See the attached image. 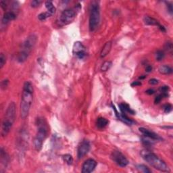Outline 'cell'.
I'll use <instances>...</instances> for the list:
<instances>
[{
  "mask_svg": "<svg viewBox=\"0 0 173 173\" xmlns=\"http://www.w3.org/2000/svg\"><path fill=\"white\" fill-rule=\"evenodd\" d=\"M76 16V12L74 9H67L62 12L60 21L64 24L70 23L74 21Z\"/></svg>",
  "mask_w": 173,
  "mask_h": 173,
  "instance_id": "52a82bcc",
  "label": "cell"
},
{
  "mask_svg": "<svg viewBox=\"0 0 173 173\" xmlns=\"http://www.w3.org/2000/svg\"><path fill=\"white\" fill-rule=\"evenodd\" d=\"M139 131H140L141 133H142L143 135L146 138L152 139V140H154V141H162V137H160L158 135L155 133L154 132L150 131V130L145 129V128H143V127L139 128Z\"/></svg>",
  "mask_w": 173,
  "mask_h": 173,
  "instance_id": "7c38bea8",
  "label": "cell"
},
{
  "mask_svg": "<svg viewBox=\"0 0 173 173\" xmlns=\"http://www.w3.org/2000/svg\"><path fill=\"white\" fill-rule=\"evenodd\" d=\"M0 156H1V165H4V166H7L8 162V156L7 153L4 151L3 148L1 149L0 152Z\"/></svg>",
  "mask_w": 173,
  "mask_h": 173,
  "instance_id": "d6986e66",
  "label": "cell"
},
{
  "mask_svg": "<svg viewBox=\"0 0 173 173\" xmlns=\"http://www.w3.org/2000/svg\"><path fill=\"white\" fill-rule=\"evenodd\" d=\"M164 110L165 113H169L172 110V105L169 104H166L164 106Z\"/></svg>",
  "mask_w": 173,
  "mask_h": 173,
  "instance_id": "4dcf8cb0",
  "label": "cell"
},
{
  "mask_svg": "<svg viewBox=\"0 0 173 173\" xmlns=\"http://www.w3.org/2000/svg\"><path fill=\"white\" fill-rule=\"evenodd\" d=\"M73 53L79 59H83L86 56V48L82 43L76 41L73 46Z\"/></svg>",
  "mask_w": 173,
  "mask_h": 173,
  "instance_id": "9c48e42d",
  "label": "cell"
},
{
  "mask_svg": "<svg viewBox=\"0 0 173 173\" xmlns=\"http://www.w3.org/2000/svg\"><path fill=\"white\" fill-rule=\"evenodd\" d=\"M45 5H46V7L47 8V10H48V12L49 13V14H50L51 16L55 14L56 9L55 8V6H53L52 2L50 1H48L46 2Z\"/></svg>",
  "mask_w": 173,
  "mask_h": 173,
  "instance_id": "44dd1931",
  "label": "cell"
},
{
  "mask_svg": "<svg viewBox=\"0 0 173 173\" xmlns=\"http://www.w3.org/2000/svg\"><path fill=\"white\" fill-rule=\"evenodd\" d=\"M119 108L121 111V113L126 114V113H130L131 114H135L134 110L130 108V106L128 104H125V103H122V104H119Z\"/></svg>",
  "mask_w": 173,
  "mask_h": 173,
  "instance_id": "2e32d148",
  "label": "cell"
},
{
  "mask_svg": "<svg viewBox=\"0 0 173 173\" xmlns=\"http://www.w3.org/2000/svg\"><path fill=\"white\" fill-rule=\"evenodd\" d=\"M8 83L9 81L8 79H5V80H3L1 83V89H3V90H5V89H7V87L8 86Z\"/></svg>",
  "mask_w": 173,
  "mask_h": 173,
  "instance_id": "f1b7e54d",
  "label": "cell"
},
{
  "mask_svg": "<svg viewBox=\"0 0 173 173\" xmlns=\"http://www.w3.org/2000/svg\"><path fill=\"white\" fill-rule=\"evenodd\" d=\"M111 159L120 167H125L129 164V160L119 151H114L111 154Z\"/></svg>",
  "mask_w": 173,
  "mask_h": 173,
  "instance_id": "ba28073f",
  "label": "cell"
},
{
  "mask_svg": "<svg viewBox=\"0 0 173 173\" xmlns=\"http://www.w3.org/2000/svg\"><path fill=\"white\" fill-rule=\"evenodd\" d=\"M6 56H4L3 53H1V54H0V68L1 69L2 68H3L4 66L6 64Z\"/></svg>",
  "mask_w": 173,
  "mask_h": 173,
  "instance_id": "4316f807",
  "label": "cell"
},
{
  "mask_svg": "<svg viewBox=\"0 0 173 173\" xmlns=\"http://www.w3.org/2000/svg\"><path fill=\"white\" fill-rule=\"evenodd\" d=\"M38 125H39V128H38L34 141H33V143H34L35 150L39 152L41 150L43 143L48 135V130H47L46 125H44L43 121H40Z\"/></svg>",
  "mask_w": 173,
  "mask_h": 173,
  "instance_id": "8992f818",
  "label": "cell"
},
{
  "mask_svg": "<svg viewBox=\"0 0 173 173\" xmlns=\"http://www.w3.org/2000/svg\"><path fill=\"white\" fill-rule=\"evenodd\" d=\"M108 120H107L106 118L100 117L98 118L97 122H96V125H97V127L99 129H104L106 126L108 125Z\"/></svg>",
  "mask_w": 173,
  "mask_h": 173,
  "instance_id": "ffe728a7",
  "label": "cell"
},
{
  "mask_svg": "<svg viewBox=\"0 0 173 173\" xmlns=\"http://www.w3.org/2000/svg\"><path fill=\"white\" fill-rule=\"evenodd\" d=\"M167 7H168V12H169L170 14H172V4H168Z\"/></svg>",
  "mask_w": 173,
  "mask_h": 173,
  "instance_id": "d590c367",
  "label": "cell"
},
{
  "mask_svg": "<svg viewBox=\"0 0 173 173\" xmlns=\"http://www.w3.org/2000/svg\"><path fill=\"white\" fill-rule=\"evenodd\" d=\"M165 49L168 51V53H172V50H173V47H172V43L171 42H167L165 44Z\"/></svg>",
  "mask_w": 173,
  "mask_h": 173,
  "instance_id": "83f0119b",
  "label": "cell"
},
{
  "mask_svg": "<svg viewBox=\"0 0 173 173\" xmlns=\"http://www.w3.org/2000/svg\"><path fill=\"white\" fill-rule=\"evenodd\" d=\"M41 1H39V0H34V1H32L31 3V7L33 8H37L41 5Z\"/></svg>",
  "mask_w": 173,
  "mask_h": 173,
  "instance_id": "f546056e",
  "label": "cell"
},
{
  "mask_svg": "<svg viewBox=\"0 0 173 173\" xmlns=\"http://www.w3.org/2000/svg\"><path fill=\"white\" fill-rule=\"evenodd\" d=\"M137 169L139 170L140 172H144V173H150L152 172L151 170L149 169V168L147 167L144 164H139L137 166Z\"/></svg>",
  "mask_w": 173,
  "mask_h": 173,
  "instance_id": "cb8c5ba5",
  "label": "cell"
},
{
  "mask_svg": "<svg viewBox=\"0 0 173 173\" xmlns=\"http://www.w3.org/2000/svg\"><path fill=\"white\" fill-rule=\"evenodd\" d=\"M100 22V8L98 2H91L89 14V29L91 32L98 28Z\"/></svg>",
  "mask_w": 173,
  "mask_h": 173,
  "instance_id": "5b68a950",
  "label": "cell"
},
{
  "mask_svg": "<svg viewBox=\"0 0 173 173\" xmlns=\"http://www.w3.org/2000/svg\"><path fill=\"white\" fill-rule=\"evenodd\" d=\"M146 72H147V73H150V72H151L152 70V67L151 66H147V67H146Z\"/></svg>",
  "mask_w": 173,
  "mask_h": 173,
  "instance_id": "74e56055",
  "label": "cell"
},
{
  "mask_svg": "<svg viewBox=\"0 0 173 173\" xmlns=\"http://www.w3.org/2000/svg\"><path fill=\"white\" fill-rule=\"evenodd\" d=\"M112 108H113V110L114 111H115V113H116V116H117V118L119 119V120H122L123 122H125V124H127L128 125H131L132 123H133V121H132L131 119H130L128 116L126 115V114H124L122 113H118V111L116 110V108L114 106V105H112Z\"/></svg>",
  "mask_w": 173,
  "mask_h": 173,
  "instance_id": "5bb4252c",
  "label": "cell"
},
{
  "mask_svg": "<svg viewBox=\"0 0 173 173\" xmlns=\"http://www.w3.org/2000/svg\"><path fill=\"white\" fill-rule=\"evenodd\" d=\"M112 63L110 61H105L103 63L102 66H101V70L102 72H105L108 70L112 66Z\"/></svg>",
  "mask_w": 173,
  "mask_h": 173,
  "instance_id": "7402d4cb",
  "label": "cell"
},
{
  "mask_svg": "<svg viewBox=\"0 0 173 173\" xmlns=\"http://www.w3.org/2000/svg\"><path fill=\"white\" fill-rule=\"evenodd\" d=\"M16 18V14L15 12H12V11L7 12L4 14L3 18H2L1 23L4 25H7L9 22L12 21H14Z\"/></svg>",
  "mask_w": 173,
  "mask_h": 173,
  "instance_id": "4fadbf2b",
  "label": "cell"
},
{
  "mask_svg": "<svg viewBox=\"0 0 173 173\" xmlns=\"http://www.w3.org/2000/svg\"><path fill=\"white\" fill-rule=\"evenodd\" d=\"M158 80L156 79V78H152V79H150L149 80V83L150 85H157L158 84Z\"/></svg>",
  "mask_w": 173,
  "mask_h": 173,
  "instance_id": "d6a6232c",
  "label": "cell"
},
{
  "mask_svg": "<svg viewBox=\"0 0 173 173\" xmlns=\"http://www.w3.org/2000/svg\"><path fill=\"white\" fill-rule=\"evenodd\" d=\"M146 93L148 94V95H152V94H154L155 93V91L154 89H147V91H145Z\"/></svg>",
  "mask_w": 173,
  "mask_h": 173,
  "instance_id": "e575fe53",
  "label": "cell"
},
{
  "mask_svg": "<svg viewBox=\"0 0 173 173\" xmlns=\"http://www.w3.org/2000/svg\"><path fill=\"white\" fill-rule=\"evenodd\" d=\"M0 4H1V8L3 9L4 10H6V8H7V4H6V2L4 1H1L0 2Z\"/></svg>",
  "mask_w": 173,
  "mask_h": 173,
  "instance_id": "836d02e7",
  "label": "cell"
},
{
  "mask_svg": "<svg viewBox=\"0 0 173 173\" xmlns=\"http://www.w3.org/2000/svg\"><path fill=\"white\" fill-rule=\"evenodd\" d=\"M141 154L143 158L152 167L161 172H170V168H168L165 162L159 158L157 155L154 154V153L148 152L147 150H143V151H141Z\"/></svg>",
  "mask_w": 173,
  "mask_h": 173,
  "instance_id": "3957f363",
  "label": "cell"
},
{
  "mask_svg": "<svg viewBox=\"0 0 173 173\" xmlns=\"http://www.w3.org/2000/svg\"><path fill=\"white\" fill-rule=\"evenodd\" d=\"M90 143L87 140H83L80 145H78L77 150V156L78 158L80 159L84 157L85 155L88 154V152L90 150Z\"/></svg>",
  "mask_w": 173,
  "mask_h": 173,
  "instance_id": "30bf717a",
  "label": "cell"
},
{
  "mask_svg": "<svg viewBox=\"0 0 173 173\" xmlns=\"http://www.w3.org/2000/svg\"><path fill=\"white\" fill-rule=\"evenodd\" d=\"M164 56H165V54L163 51L158 50L157 51V52L156 53V60H157V61H161L162 60L164 59Z\"/></svg>",
  "mask_w": 173,
  "mask_h": 173,
  "instance_id": "d4e9b609",
  "label": "cell"
},
{
  "mask_svg": "<svg viewBox=\"0 0 173 173\" xmlns=\"http://www.w3.org/2000/svg\"><path fill=\"white\" fill-rule=\"evenodd\" d=\"M162 98H163V96L161 95H158L157 96V97L155 98V100H154V103L156 104H159V102H161V100H162Z\"/></svg>",
  "mask_w": 173,
  "mask_h": 173,
  "instance_id": "1f68e13d",
  "label": "cell"
},
{
  "mask_svg": "<svg viewBox=\"0 0 173 173\" xmlns=\"http://www.w3.org/2000/svg\"><path fill=\"white\" fill-rule=\"evenodd\" d=\"M50 16H51V15L49 14L48 12H46L41 13V14L38 16V19H39L40 21H45V20L48 19V18Z\"/></svg>",
  "mask_w": 173,
  "mask_h": 173,
  "instance_id": "484cf974",
  "label": "cell"
},
{
  "mask_svg": "<svg viewBox=\"0 0 173 173\" xmlns=\"http://www.w3.org/2000/svg\"><path fill=\"white\" fill-rule=\"evenodd\" d=\"M158 71L162 75H170L172 73V68L168 65H162L159 66Z\"/></svg>",
  "mask_w": 173,
  "mask_h": 173,
  "instance_id": "ac0fdd59",
  "label": "cell"
},
{
  "mask_svg": "<svg viewBox=\"0 0 173 173\" xmlns=\"http://www.w3.org/2000/svg\"><path fill=\"white\" fill-rule=\"evenodd\" d=\"M112 42L111 41H108L105 43L104 47L102 48V51L100 53V57L101 58H105L111 50L112 48Z\"/></svg>",
  "mask_w": 173,
  "mask_h": 173,
  "instance_id": "9a60e30c",
  "label": "cell"
},
{
  "mask_svg": "<svg viewBox=\"0 0 173 173\" xmlns=\"http://www.w3.org/2000/svg\"><path fill=\"white\" fill-rule=\"evenodd\" d=\"M97 162L93 159H88L83 163L82 166V172L83 173H90L93 172L95 169Z\"/></svg>",
  "mask_w": 173,
  "mask_h": 173,
  "instance_id": "8fae6325",
  "label": "cell"
},
{
  "mask_svg": "<svg viewBox=\"0 0 173 173\" xmlns=\"http://www.w3.org/2000/svg\"><path fill=\"white\" fill-rule=\"evenodd\" d=\"M62 158H63V159H64V161L67 164L70 165V164H73V158L71 155H70V154L64 155Z\"/></svg>",
  "mask_w": 173,
  "mask_h": 173,
  "instance_id": "603a6c76",
  "label": "cell"
},
{
  "mask_svg": "<svg viewBox=\"0 0 173 173\" xmlns=\"http://www.w3.org/2000/svg\"><path fill=\"white\" fill-rule=\"evenodd\" d=\"M33 100V87L29 81L24 83L22 93L21 102V116L22 118H26L28 116L29 112Z\"/></svg>",
  "mask_w": 173,
  "mask_h": 173,
  "instance_id": "6da1fadb",
  "label": "cell"
},
{
  "mask_svg": "<svg viewBox=\"0 0 173 173\" xmlns=\"http://www.w3.org/2000/svg\"><path fill=\"white\" fill-rule=\"evenodd\" d=\"M141 85V83H140V82H139V81H135V82H133L131 84V85L132 86H139V85Z\"/></svg>",
  "mask_w": 173,
  "mask_h": 173,
  "instance_id": "8d00e7d4",
  "label": "cell"
},
{
  "mask_svg": "<svg viewBox=\"0 0 173 173\" xmlns=\"http://www.w3.org/2000/svg\"><path fill=\"white\" fill-rule=\"evenodd\" d=\"M143 21H144L145 24H147V25L158 26H160L159 22L157 21L156 19H154V18L150 17V16H145L144 19H143Z\"/></svg>",
  "mask_w": 173,
  "mask_h": 173,
  "instance_id": "e0dca14e",
  "label": "cell"
},
{
  "mask_svg": "<svg viewBox=\"0 0 173 173\" xmlns=\"http://www.w3.org/2000/svg\"><path fill=\"white\" fill-rule=\"evenodd\" d=\"M16 115V106L14 102H10L4 115L1 125V135L5 137L10 132L14 124Z\"/></svg>",
  "mask_w": 173,
  "mask_h": 173,
  "instance_id": "7a4b0ae2",
  "label": "cell"
},
{
  "mask_svg": "<svg viewBox=\"0 0 173 173\" xmlns=\"http://www.w3.org/2000/svg\"><path fill=\"white\" fill-rule=\"evenodd\" d=\"M37 41V36L34 34L29 35L24 41L22 46V48L20 50L17 57L18 62L23 63L28 59L29 55L34 48Z\"/></svg>",
  "mask_w": 173,
  "mask_h": 173,
  "instance_id": "277c9868",
  "label": "cell"
}]
</instances>
